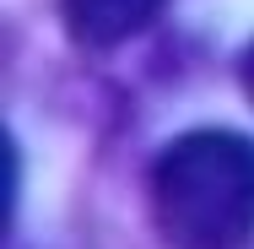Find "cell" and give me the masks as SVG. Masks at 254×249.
Segmentation results:
<instances>
[{
	"label": "cell",
	"mask_w": 254,
	"mask_h": 249,
	"mask_svg": "<svg viewBox=\"0 0 254 249\" xmlns=\"http://www.w3.org/2000/svg\"><path fill=\"white\" fill-rule=\"evenodd\" d=\"M238 87H244V98H249V108H254V38L244 44V54H238Z\"/></svg>",
	"instance_id": "cell-3"
},
{
	"label": "cell",
	"mask_w": 254,
	"mask_h": 249,
	"mask_svg": "<svg viewBox=\"0 0 254 249\" xmlns=\"http://www.w3.org/2000/svg\"><path fill=\"white\" fill-rule=\"evenodd\" d=\"M162 5L168 0H60V27L76 49L103 54V49L141 38L162 16Z\"/></svg>",
	"instance_id": "cell-2"
},
{
	"label": "cell",
	"mask_w": 254,
	"mask_h": 249,
	"mask_svg": "<svg viewBox=\"0 0 254 249\" xmlns=\"http://www.w3.org/2000/svg\"><path fill=\"white\" fill-rule=\"evenodd\" d=\"M152 228L168 249L254 244V136L233 125H195L152 157Z\"/></svg>",
	"instance_id": "cell-1"
}]
</instances>
